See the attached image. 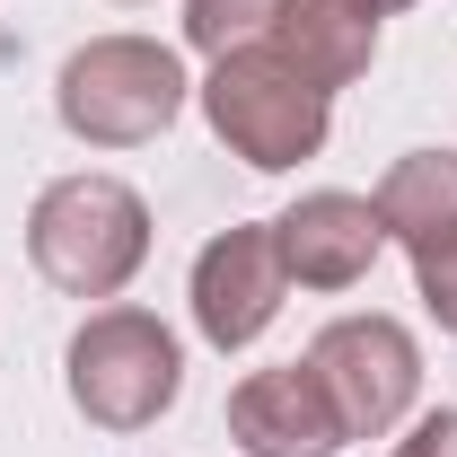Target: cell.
Returning <instances> with one entry per match:
<instances>
[{"instance_id": "1", "label": "cell", "mask_w": 457, "mask_h": 457, "mask_svg": "<svg viewBox=\"0 0 457 457\" xmlns=\"http://www.w3.org/2000/svg\"><path fill=\"white\" fill-rule=\"evenodd\" d=\"M27 255L71 299H114L150 264V203L123 176H97V168L54 176L27 212Z\"/></svg>"}, {"instance_id": "2", "label": "cell", "mask_w": 457, "mask_h": 457, "mask_svg": "<svg viewBox=\"0 0 457 457\" xmlns=\"http://www.w3.org/2000/svg\"><path fill=\"white\" fill-rule=\"evenodd\" d=\"M185 97H194L185 62L168 45H150V36H97V45H79L62 62V79H54L62 132L88 141V150H141V141H159L185 114Z\"/></svg>"}, {"instance_id": "3", "label": "cell", "mask_w": 457, "mask_h": 457, "mask_svg": "<svg viewBox=\"0 0 457 457\" xmlns=\"http://www.w3.org/2000/svg\"><path fill=\"white\" fill-rule=\"evenodd\" d=\"M203 114H212V132H220L228 159H246L255 176H282V168H299V159L326 150L335 97H326L317 79H299L273 45H237V54L212 62Z\"/></svg>"}, {"instance_id": "4", "label": "cell", "mask_w": 457, "mask_h": 457, "mask_svg": "<svg viewBox=\"0 0 457 457\" xmlns=\"http://www.w3.org/2000/svg\"><path fill=\"white\" fill-rule=\"evenodd\" d=\"M62 378L97 431H150L185 387V343L150 308H97L62 352Z\"/></svg>"}, {"instance_id": "5", "label": "cell", "mask_w": 457, "mask_h": 457, "mask_svg": "<svg viewBox=\"0 0 457 457\" xmlns=\"http://www.w3.org/2000/svg\"><path fill=\"white\" fill-rule=\"evenodd\" d=\"M308 370L335 404L343 440H387L422 396V352H413V335L396 317H335L308 343Z\"/></svg>"}, {"instance_id": "6", "label": "cell", "mask_w": 457, "mask_h": 457, "mask_svg": "<svg viewBox=\"0 0 457 457\" xmlns=\"http://www.w3.org/2000/svg\"><path fill=\"white\" fill-rule=\"evenodd\" d=\"M185 299H194V326H203L212 352H246L290 299V264H282V246H273V220L220 228L194 255V290Z\"/></svg>"}, {"instance_id": "7", "label": "cell", "mask_w": 457, "mask_h": 457, "mask_svg": "<svg viewBox=\"0 0 457 457\" xmlns=\"http://www.w3.org/2000/svg\"><path fill=\"white\" fill-rule=\"evenodd\" d=\"M228 440L246 457H335L343 449V422L317 370L308 361H282V370H246L228 387Z\"/></svg>"}, {"instance_id": "8", "label": "cell", "mask_w": 457, "mask_h": 457, "mask_svg": "<svg viewBox=\"0 0 457 457\" xmlns=\"http://www.w3.org/2000/svg\"><path fill=\"white\" fill-rule=\"evenodd\" d=\"M273 246H282V264H290L299 290H352V282H370L387 228H378V203L326 185V194H299L282 220H273Z\"/></svg>"}, {"instance_id": "9", "label": "cell", "mask_w": 457, "mask_h": 457, "mask_svg": "<svg viewBox=\"0 0 457 457\" xmlns=\"http://www.w3.org/2000/svg\"><path fill=\"white\" fill-rule=\"evenodd\" d=\"M378 0H273V27H264V45L299 71V79H317L326 97L352 88L370 62H378Z\"/></svg>"}, {"instance_id": "10", "label": "cell", "mask_w": 457, "mask_h": 457, "mask_svg": "<svg viewBox=\"0 0 457 457\" xmlns=\"http://www.w3.org/2000/svg\"><path fill=\"white\" fill-rule=\"evenodd\" d=\"M378 228L396 237V246H440L457 237V150H404L396 168L378 176Z\"/></svg>"}, {"instance_id": "11", "label": "cell", "mask_w": 457, "mask_h": 457, "mask_svg": "<svg viewBox=\"0 0 457 457\" xmlns=\"http://www.w3.org/2000/svg\"><path fill=\"white\" fill-rule=\"evenodd\" d=\"M273 27V0H185V45L194 54H237V45H264Z\"/></svg>"}, {"instance_id": "12", "label": "cell", "mask_w": 457, "mask_h": 457, "mask_svg": "<svg viewBox=\"0 0 457 457\" xmlns=\"http://www.w3.org/2000/svg\"><path fill=\"white\" fill-rule=\"evenodd\" d=\"M413 290H422V308L440 317V335H457V237H440V246L413 255Z\"/></svg>"}, {"instance_id": "13", "label": "cell", "mask_w": 457, "mask_h": 457, "mask_svg": "<svg viewBox=\"0 0 457 457\" xmlns=\"http://www.w3.org/2000/svg\"><path fill=\"white\" fill-rule=\"evenodd\" d=\"M396 457H457V413H449V404H440V413H422V422L396 440Z\"/></svg>"}]
</instances>
